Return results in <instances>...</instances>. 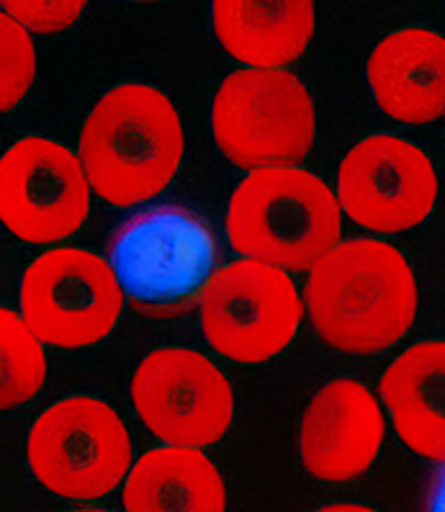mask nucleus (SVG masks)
<instances>
[{
	"label": "nucleus",
	"mask_w": 445,
	"mask_h": 512,
	"mask_svg": "<svg viewBox=\"0 0 445 512\" xmlns=\"http://www.w3.org/2000/svg\"><path fill=\"white\" fill-rule=\"evenodd\" d=\"M304 302L325 343L371 356L407 335L417 317V284L397 247L350 240L314 260Z\"/></svg>",
	"instance_id": "obj_1"
},
{
	"label": "nucleus",
	"mask_w": 445,
	"mask_h": 512,
	"mask_svg": "<svg viewBox=\"0 0 445 512\" xmlns=\"http://www.w3.org/2000/svg\"><path fill=\"white\" fill-rule=\"evenodd\" d=\"M80 165L88 186L114 206H134L168 188L183 157L181 116L152 85H119L85 119Z\"/></svg>",
	"instance_id": "obj_2"
},
{
	"label": "nucleus",
	"mask_w": 445,
	"mask_h": 512,
	"mask_svg": "<svg viewBox=\"0 0 445 512\" xmlns=\"http://www.w3.org/2000/svg\"><path fill=\"white\" fill-rule=\"evenodd\" d=\"M214 229L186 206L160 204L139 211L111 232L106 263L134 312L173 320L199 307L217 271Z\"/></svg>",
	"instance_id": "obj_3"
},
{
	"label": "nucleus",
	"mask_w": 445,
	"mask_h": 512,
	"mask_svg": "<svg viewBox=\"0 0 445 512\" xmlns=\"http://www.w3.org/2000/svg\"><path fill=\"white\" fill-rule=\"evenodd\" d=\"M340 232L337 196L296 165L250 170L229 201L227 235L235 253L283 271H309Z\"/></svg>",
	"instance_id": "obj_4"
},
{
	"label": "nucleus",
	"mask_w": 445,
	"mask_h": 512,
	"mask_svg": "<svg viewBox=\"0 0 445 512\" xmlns=\"http://www.w3.org/2000/svg\"><path fill=\"white\" fill-rule=\"evenodd\" d=\"M219 150L237 168L299 165L317 134L309 91L281 67H247L219 88L211 111Z\"/></svg>",
	"instance_id": "obj_5"
},
{
	"label": "nucleus",
	"mask_w": 445,
	"mask_h": 512,
	"mask_svg": "<svg viewBox=\"0 0 445 512\" xmlns=\"http://www.w3.org/2000/svg\"><path fill=\"white\" fill-rule=\"evenodd\" d=\"M29 464L49 492L98 500L114 492L132 466V443L106 402L73 397L52 404L29 433Z\"/></svg>",
	"instance_id": "obj_6"
},
{
	"label": "nucleus",
	"mask_w": 445,
	"mask_h": 512,
	"mask_svg": "<svg viewBox=\"0 0 445 512\" xmlns=\"http://www.w3.org/2000/svg\"><path fill=\"white\" fill-rule=\"evenodd\" d=\"M199 304L211 348L237 363L271 361L289 348L301 322L289 273L253 258L214 271Z\"/></svg>",
	"instance_id": "obj_7"
},
{
	"label": "nucleus",
	"mask_w": 445,
	"mask_h": 512,
	"mask_svg": "<svg viewBox=\"0 0 445 512\" xmlns=\"http://www.w3.org/2000/svg\"><path fill=\"white\" fill-rule=\"evenodd\" d=\"M124 309L111 266L75 247L39 255L21 281V317L39 343L85 348L103 340Z\"/></svg>",
	"instance_id": "obj_8"
},
{
	"label": "nucleus",
	"mask_w": 445,
	"mask_h": 512,
	"mask_svg": "<svg viewBox=\"0 0 445 512\" xmlns=\"http://www.w3.org/2000/svg\"><path fill=\"white\" fill-rule=\"evenodd\" d=\"M132 402L142 422L168 446H214L235 417L229 381L209 358L188 348L155 350L139 363Z\"/></svg>",
	"instance_id": "obj_9"
},
{
	"label": "nucleus",
	"mask_w": 445,
	"mask_h": 512,
	"mask_svg": "<svg viewBox=\"0 0 445 512\" xmlns=\"http://www.w3.org/2000/svg\"><path fill=\"white\" fill-rule=\"evenodd\" d=\"M91 211L78 157L44 137H26L0 157V222L34 245L75 235Z\"/></svg>",
	"instance_id": "obj_10"
},
{
	"label": "nucleus",
	"mask_w": 445,
	"mask_h": 512,
	"mask_svg": "<svg viewBox=\"0 0 445 512\" xmlns=\"http://www.w3.org/2000/svg\"><path fill=\"white\" fill-rule=\"evenodd\" d=\"M438 199V178L422 150L389 134L363 139L340 163L337 204L373 232H404L425 222Z\"/></svg>",
	"instance_id": "obj_11"
},
{
	"label": "nucleus",
	"mask_w": 445,
	"mask_h": 512,
	"mask_svg": "<svg viewBox=\"0 0 445 512\" xmlns=\"http://www.w3.org/2000/svg\"><path fill=\"white\" fill-rule=\"evenodd\" d=\"M384 415L366 386L337 379L322 386L301 422V461L322 482H348L376 461Z\"/></svg>",
	"instance_id": "obj_12"
},
{
	"label": "nucleus",
	"mask_w": 445,
	"mask_h": 512,
	"mask_svg": "<svg viewBox=\"0 0 445 512\" xmlns=\"http://www.w3.org/2000/svg\"><path fill=\"white\" fill-rule=\"evenodd\" d=\"M368 83L376 103L404 124H427L445 109V42L425 29L386 37L368 60Z\"/></svg>",
	"instance_id": "obj_13"
},
{
	"label": "nucleus",
	"mask_w": 445,
	"mask_h": 512,
	"mask_svg": "<svg viewBox=\"0 0 445 512\" xmlns=\"http://www.w3.org/2000/svg\"><path fill=\"white\" fill-rule=\"evenodd\" d=\"M219 42L250 67L299 60L314 37V0H211Z\"/></svg>",
	"instance_id": "obj_14"
},
{
	"label": "nucleus",
	"mask_w": 445,
	"mask_h": 512,
	"mask_svg": "<svg viewBox=\"0 0 445 512\" xmlns=\"http://www.w3.org/2000/svg\"><path fill=\"white\" fill-rule=\"evenodd\" d=\"M381 399L394 417L399 438L430 461L445 458V345H412L386 368Z\"/></svg>",
	"instance_id": "obj_15"
},
{
	"label": "nucleus",
	"mask_w": 445,
	"mask_h": 512,
	"mask_svg": "<svg viewBox=\"0 0 445 512\" xmlns=\"http://www.w3.org/2000/svg\"><path fill=\"white\" fill-rule=\"evenodd\" d=\"M224 507L222 476L199 448L168 446L145 453L124 487L129 512H222Z\"/></svg>",
	"instance_id": "obj_16"
},
{
	"label": "nucleus",
	"mask_w": 445,
	"mask_h": 512,
	"mask_svg": "<svg viewBox=\"0 0 445 512\" xmlns=\"http://www.w3.org/2000/svg\"><path fill=\"white\" fill-rule=\"evenodd\" d=\"M47 381L42 343L24 317L0 307V410L29 402Z\"/></svg>",
	"instance_id": "obj_17"
},
{
	"label": "nucleus",
	"mask_w": 445,
	"mask_h": 512,
	"mask_svg": "<svg viewBox=\"0 0 445 512\" xmlns=\"http://www.w3.org/2000/svg\"><path fill=\"white\" fill-rule=\"evenodd\" d=\"M37 75V52L29 29L0 11V114L29 93Z\"/></svg>",
	"instance_id": "obj_18"
},
{
	"label": "nucleus",
	"mask_w": 445,
	"mask_h": 512,
	"mask_svg": "<svg viewBox=\"0 0 445 512\" xmlns=\"http://www.w3.org/2000/svg\"><path fill=\"white\" fill-rule=\"evenodd\" d=\"M88 0H0L3 11L24 29L37 34H57L73 26Z\"/></svg>",
	"instance_id": "obj_19"
},
{
	"label": "nucleus",
	"mask_w": 445,
	"mask_h": 512,
	"mask_svg": "<svg viewBox=\"0 0 445 512\" xmlns=\"http://www.w3.org/2000/svg\"><path fill=\"white\" fill-rule=\"evenodd\" d=\"M139 3H152V0H139Z\"/></svg>",
	"instance_id": "obj_20"
}]
</instances>
